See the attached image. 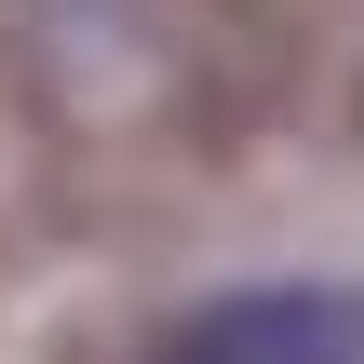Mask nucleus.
I'll use <instances>...</instances> for the list:
<instances>
[{
    "label": "nucleus",
    "mask_w": 364,
    "mask_h": 364,
    "mask_svg": "<svg viewBox=\"0 0 364 364\" xmlns=\"http://www.w3.org/2000/svg\"><path fill=\"white\" fill-rule=\"evenodd\" d=\"M162 364H364V284H230L162 338Z\"/></svg>",
    "instance_id": "1"
}]
</instances>
